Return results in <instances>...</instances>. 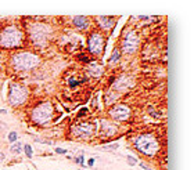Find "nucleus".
<instances>
[{
  "mask_svg": "<svg viewBox=\"0 0 194 170\" xmlns=\"http://www.w3.org/2000/svg\"><path fill=\"white\" fill-rule=\"evenodd\" d=\"M53 26L47 22H31L26 28L28 37L35 47H46L53 37Z\"/></svg>",
  "mask_w": 194,
  "mask_h": 170,
  "instance_id": "f257e3e1",
  "label": "nucleus"
},
{
  "mask_svg": "<svg viewBox=\"0 0 194 170\" xmlns=\"http://www.w3.org/2000/svg\"><path fill=\"white\" fill-rule=\"evenodd\" d=\"M25 42V32L15 24H8L0 31V47L2 48H20Z\"/></svg>",
  "mask_w": 194,
  "mask_h": 170,
  "instance_id": "f03ea898",
  "label": "nucleus"
},
{
  "mask_svg": "<svg viewBox=\"0 0 194 170\" xmlns=\"http://www.w3.org/2000/svg\"><path fill=\"white\" fill-rule=\"evenodd\" d=\"M133 147L140 152L141 155L148 156V158H154L161 149V145L157 136L154 133H141L139 134L135 141H133Z\"/></svg>",
  "mask_w": 194,
  "mask_h": 170,
  "instance_id": "7ed1b4c3",
  "label": "nucleus"
},
{
  "mask_svg": "<svg viewBox=\"0 0 194 170\" xmlns=\"http://www.w3.org/2000/svg\"><path fill=\"white\" fill-rule=\"evenodd\" d=\"M31 120L36 126H47L54 118V105L51 101H40L36 104L29 115Z\"/></svg>",
  "mask_w": 194,
  "mask_h": 170,
  "instance_id": "20e7f679",
  "label": "nucleus"
},
{
  "mask_svg": "<svg viewBox=\"0 0 194 170\" xmlns=\"http://www.w3.org/2000/svg\"><path fill=\"white\" fill-rule=\"evenodd\" d=\"M42 62V58L35 53L31 51H21V53H15L14 55H11L10 65L15 69V71H31V69L36 68Z\"/></svg>",
  "mask_w": 194,
  "mask_h": 170,
  "instance_id": "39448f33",
  "label": "nucleus"
},
{
  "mask_svg": "<svg viewBox=\"0 0 194 170\" xmlns=\"http://www.w3.org/2000/svg\"><path fill=\"white\" fill-rule=\"evenodd\" d=\"M29 98V91L26 87H24L20 83H10L8 84L7 100L11 107H21L24 105Z\"/></svg>",
  "mask_w": 194,
  "mask_h": 170,
  "instance_id": "423d86ee",
  "label": "nucleus"
},
{
  "mask_svg": "<svg viewBox=\"0 0 194 170\" xmlns=\"http://www.w3.org/2000/svg\"><path fill=\"white\" fill-rule=\"evenodd\" d=\"M99 131V123L97 122H82L71 126V134L80 140H89L94 137Z\"/></svg>",
  "mask_w": 194,
  "mask_h": 170,
  "instance_id": "0eeeda50",
  "label": "nucleus"
},
{
  "mask_svg": "<svg viewBox=\"0 0 194 170\" xmlns=\"http://www.w3.org/2000/svg\"><path fill=\"white\" fill-rule=\"evenodd\" d=\"M86 44H87V50H89L90 54L99 57V55H101L103 51H104L105 37L100 31H93V32H90L89 35H87Z\"/></svg>",
  "mask_w": 194,
  "mask_h": 170,
  "instance_id": "6e6552de",
  "label": "nucleus"
},
{
  "mask_svg": "<svg viewBox=\"0 0 194 170\" xmlns=\"http://www.w3.org/2000/svg\"><path fill=\"white\" fill-rule=\"evenodd\" d=\"M140 46V37L137 36V33L135 31H129L122 39L121 43V53L125 54H133L135 51Z\"/></svg>",
  "mask_w": 194,
  "mask_h": 170,
  "instance_id": "1a4fd4ad",
  "label": "nucleus"
},
{
  "mask_svg": "<svg viewBox=\"0 0 194 170\" xmlns=\"http://www.w3.org/2000/svg\"><path fill=\"white\" fill-rule=\"evenodd\" d=\"M108 115L115 122H126L132 116V108H130L129 105L123 104V102L115 104L114 107H111V108L108 109Z\"/></svg>",
  "mask_w": 194,
  "mask_h": 170,
  "instance_id": "9d476101",
  "label": "nucleus"
},
{
  "mask_svg": "<svg viewBox=\"0 0 194 170\" xmlns=\"http://www.w3.org/2000/svg\"><path fill=\"white\" fill-rule=\"evenodd\" d=\"M135 86V80L130 76H119L117 78L114 82V89L112 90L117 91V93H121V91H128L130 90V87Z\"/></svg>",
  "mask_w": 194,
  "mask_h": 170,
  "instance_id": "9b49d317",
  "label": "nucleus"
},
{
  "mask_svg": "<svg viewBox=\"0 0 194 170\" xmlns=\"http://www.w3.org/2000/svg\"><path fill=\"white\" fill-rule=\"evenodd\" d=\"M118 133V126L112 122H108V120L103 119L100 122V131L99 134L103 136V137H112Z\"/></svg>",
  "mask_w": 194,
  "mask_h": 170,
  "instance_id": "f8f14e48",
  "label": "nucleus"
},
{
  "mask_svg": "<svg viewBox=\"0 0 194 170\" xmlns=\"http://www.w3.org/2000/svg\"><path fill=\"white\" fill-rule=\"evenodd\" d=\"M115 21H117V18L112 17V15H110V17L108 15H99V17H96V22L99 25V28L101 31H105V32L114 28Z\"/></svg>",
  "mask_w": 194,
  "mask_h": 170,
  "instance_id": "ddd939ff",
  "label": "nucleus"
},
{
  "mask_svg": "<svg viewBox=\"0 0 194 170\" xmlns=\"http://www.w3.org/2000/svg\"><path fill=\"white\" fill-rule=\"evenodd\" d=\"M72 25L75 26L76 29H79V31H85V29L89 28L90 19L89 17H85V15H75L72 18Z\"/></svg>",
  "mask_w": 194,
  "mask_h": 170,
  "instance_id": "4468645a",
  "label": "nucleus"
},
{
  "mask_svg": "<svg viewBox=\"0 0 194 170\" xmlns=\"http://www.w3.org/2000/svg\"><path fill=\"white\" fill-rule=\"evenodd\" d=\"M87 75L92 76V78H97V76L101 75V66L97 64V61H90L86 66Z\"/></svg>",
  "mask_w": 194,
  "mask_h": 170,
  "instance_id": "2eb2a0df",
  "label": "nucleus"
},
{
  "mask_svg": "<svg viewBox=\"0 0 194 170\" xmlns=\"http://www.w3.org/2000/svg\"><path fill=\"white\" fill-rule=\"evenodd\" d=\"M119 98V94L117 93V91H114V90H108V94H107V97H105V104L107 105H111V104H114L117 100Z\"/></svg>",
  "mask_w": 194,
  "mask_h": 170,
  "instance_id": "dca6fc26",
  "label": "nucleus"
},
{
  "mask_svg": "<svg viewBox=\"0 0 194 170\" xmlns=\"http://www.w3.org/2000/svg\"><path fill=\"white\" fill-rule=\"evenodd\" d=\"M119 58H121V50H119V48L117 47L114 51H112L111 58L108 60V62H110V64H115V62H118V61H119Z\"/></svg>",
  "mask_w": 194,
  "mask_h": 170,
  "instance_id": "f3484780",
  "label": "nucleus"
},
{
  "mask_svg": "<svg viewBox=\"0 0 194 170\" xmlns=\"http://www.w3.org/2000/svg\"><path fill=\"white\" fill-rule=\"evenodd\" d=\"M22 151V144L21 142H14V144L10 147V152L11 154H17V155H20Z\"/></svg>",
  "mask_w": 194,
  "mask_h": 170,
  "instance_id": "a211bd4d",
  "label": "nucleus"
},
{
  "mask_svg": "<svg viewBox=\"0 0 194 170\" xmlns=\"http://www.w3.org/2000/svg\"><path fill=\"white\" fill-rule=\"evenodd\" d=\"M119 147L118 142H112V144H107L104 145V147H101V151H114V149H117Z\"/></svg>",
  "mask_w": 194,
  "mask_h": 170,
  "instance_id": "6ab92c4d",
  "label": "nucleus"
},
{
  "mask_svg": "<svg viewBox=\"0 0 194 170\" xmlns=\"http://www.w3.org/2000/svg\"><path fill=\"white\" fill-rule=\"evenodd\" d=\"M17 138H18V134H17V131H10L8 133V136H7V140H8V142H17Z\"/></svg>",
  "mask_w": 194,
  "mask_h": 170,
  "instance_id": "aec40b11",
  "label": "nucleus"
},
{
  "mask_svg": "<svg viewBox=\"0 0 194 170\" xmlns=\"http://www.w3.org/2000/svg\"><path fill=\"white\" fill-rule=\"evenodd\" d=\"M24 151H25V155L28 156V158H32V155H33V149H32V147L29 144H25L24 145Z\"/></svg>",
  "mask_w": 194,
  "mask_h": 170,
  "instance_id": "412c9836",
  "label": "nucleus"
},
{
  "mask_svg": "<svg viewBox=\"0 0 194 170\" xmlns=\"http://www.w3.org/2000/svg\"><path fill=\"white\" fill-rule=\"evenodd\" d=\"M78 60L82 61V62H86V64H89L90 62V58H89V55L87 54H79L78 55Z\"/></svg>",
  "mask_w": 194,
  "mask_h": 170,
  "instance_id": "4be33fe9",
  "label": "nucleus"
},
{
  "mask_svg": "<svg viewBox=\"0 0 194 170\" xmlns=\"http://www.w3.org/2000/svg\"><path fill=\"white\" fill-rule=\"evenodd\" d=\"M126 160H128V163H129L130 166H135V165H137V160L133 158V156H126Z\"/></svg>",
  "mask_w": 194,
  "mask_h": 170,
  "instance_id": "5701e85b",
  "label": "nucleus"
},
{
  "mask_svg": "<svg viewBox=\"0 0 194 170\" xmlns=\"http://www.w3.org/2000/svg\"><path fill=\"white\" fill-rule=\"evenodd\" d=\"M87 112H89V109H87V108H80L79 109V113H78V118H83V116H86Z\"/></svg>",
  "mask_w": 194,
  "mask_h": 170,
  "instance_id": "b1692460",
  "label": "nucleus"
},
{
  "mask_svg": "<svg viewBox=\"0 0 194 170\" xmlns=\"http://www.w3.org/2000/svg\"><path fill=\"white\" fill-rule=\"evenodd\" d=\"M74 160H75V163H79V165H82V166H83V160H85V156H78V158H74Z\"/></svg>",
  "mask_w": 194,
  "mask_h": 170,
  "instance_id": "393cba45",
  "label": "nucleus"
},
{
  "mask_svg": "<svg viewBox=\"0 0 194 170\" xmlns=\"http://www.w3.org/2000/svg\"><path fill=\"white\" fill-rule=\"evenodd\" d=\"M56 154H58V155H65V154H67V149H64V148H56Z\"/></svg>",
  "mask_w": 194,
  "mask_h": 170,
  "instance_id": "a878e982",
  "label": "nucleus"
},
{
  "mask_svg": "<svg viewBox=\"0 0 194 170\" xmlns=\"http://www.w3.org/2000/svg\"><path fill=\"white\" fill-rule=\"evenodd\" d=\"M87 166H89V167H93L94 166V159H93V158H90V159L87 160Z\"/></svg>",
  "mask_w": 194,
  "mask_h": 170,
  "instance_id": "bb28decb",
  "label": "nucleus"
},
{
  "mask_svg": "<svg viewBox=\"0 0 194 170\" xmlns=\"http://www.w3.org/2000/svg\"><path fill=\"white\" fill-rule=\"evenodd\" d=\"M139 165H140V167H143V169H144V170H151V169H150V167H148V166H147V165H146V163H143V162H140V163H139Z\"/></svg>",
  "mask_w": 194,
  "mask_h": 170,
  "instance_id": "cd10ccee",
  "label": "nucleus"
},
{
  "mask_svg": "<svg viewBox=\"0 0 194 170\" xmlns=\"http://www.w3.org/2000/svg\"><path fill=\"white\" fill-rule=\"evenodd\" d=\"M4 158H6V156H4V154H2V152H0V163L4 160Z\"/></svg>",
  "mask_w": 194,
  "mask_h": 170,
  "instance_id": "c85d7f7f",
  "label": "nucleus"
},
{
  "mask_svg": "<svg viewBox=\"0 0 194 170\" xmlns=\"http://www.w3.org/2000/svg\"><path fill=\"white\" fill-rule=\"evenodd\" d=\"M0 113H2V115H6V113H7V111H6V109H0Z\"/></svg>",
  "mask_w": 194,
  "mask_h": 170,
  "instance_id": "c756f323",
  "label": "nucleus"
}]
</instances>
